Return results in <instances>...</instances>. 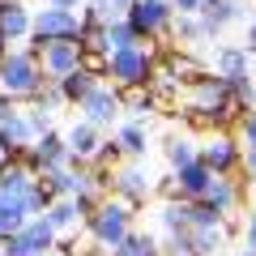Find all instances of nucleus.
I'll list each match as a JSON object with an SVG mask.
<instances>
[{
    "mask_svg": "<svg viewBox=\"0 0 256 256\" xmlns=\"http://www.w3.org/2000/svg\"><path fill=\"white\" fill-rule=\"evenodd\" d=\"M43 82V68L30 52H9L0 56V94L4 98H18V94H34Z\"/></svg>",
    "mask_w": 256,
    "mask_h": 256,
    "instance_id": "1",
    "label": "nucleus"
},
{
    "mask_svg": "<svg viewBox=\"0 0 256 256\" xmlns=\"http://www.w3.org/2000/svg\"><path fill=\"white\" fill-rule=\"evenodd\" d=\"M30 30H34L38 47L43 43H77V38H82V18L68 13V9H43L30 22Z\"/></svg>",
    "mask_w": 256,
    "mask_h": 256,
    "instance_id": "2",
    "label": "nucleus"
},
{
    "mask_svg": "<svg viewBox=\"0 0 256 256\" xmlns=\"http://www.w3.org/2000/svg\"><path fill=\"white\" fill-rule=\"evenodd\" d=\"M34 56L43 60V82H64L82 68V43H43Z\"/></svg>",
    "mask_w": 256,
    "mask_h": 256,
    "instance_id": "3",
    "label": "nucleus"
},
{
    "mask_svg": "<svg viewBox=\"0 0 256 256\" xmlns=\"http://www.w3.org/2000/svg\"><path fill=\"white\" fill-rule=\"evenodd\" d=\"M124 22L132 26V34L146 38V34H158V30L171 22V4L166 0H132L124 13Z\"/></svg>",
    "mask_w": 256,
    "mask_h": 256,
    "instance_id": "4",
    "label": "nucleus"
},
{
    "mask_svg": "<svg viewBox=\"0 0 256 256\" xmlns=\"http://www.w3.org/2000/svg\"><path fill=\"white\" fill-rule=\"evenodd\" d=\"M90 230H94L98 244H107L116 252L128 239V205H102L98 214H90Z\"/></svg>",
    "mask_w": 256,
    "mask_h": 256,
    "instance_id": "5",
    "label": "nucleus"
},
{
    "mask_svg": "<svg viewBox=\"0 0 256 256\" xmlns=\"http://www.w3.org/2000/svg\"><path fill=\"white\" fill-rule=\"evenodd\" d=\"M107 73L116 77L120 86H146L150 82V56L141 47H124V52H111Z\"/></svg>",
    "mask_w": 256,
    "mask_h": 256,
    "instance_id": "6",
    "label": "nucleus"
},
{
    "mask_svg": "<svg viewBox=\"0 0 256 256\" xmlns=\"http://www.w3.org/2000/svg\"><path fill=\"white\" fill-rule=\"evenodd\" d=\"M82 111H86V124H107V120L120 111V94L107 90V86H94V90L82 98Z\"/></svg>",
    "mask_w": 256,
    "mask_h": 256,
    "instance_id": "7",
    "label": "nucleus"
},
{
    "mask_svg": "<svg viewBox=\"0 0 256 256\" xmlns=\"http://www.w3.org/2000/svg\"><path fill=\"white\" fill-rule=\"evenodd\" d=\"M226 222H205V226H188V244H192V256H214L222 244H226Z\"/></svg>",
    "mask_w": 256,
    "mask_h": 256,
    "instance_id": "8",
    "label": "nucleus"
},
{
    "mask_svg": "<svg viewBox=\"0 0 256 256\" xmlns=\"http://www.w3.org/2000/svg\"><path fill=\"white\" fill-rule=\"evenodd\" d=\"M26 34H30V13L22 9V0H0V43L4 38L18 43Z\"/></svg>",
    "mask_w": 256,
    "mask_h": 256,
    "instance_id": "9",
    "label": "nucleus"
},
{
    "mask_svg": "<svg viewBox=\"0 0 256 256\" xmlns=\"http://www.w3.org/2000/svg\"><path fill=\"white\" fill-rule=\"evenodd\" d=\"M230 162H235V146H230L226 137L210 141V146H205V154H201V166H205L210 175H222V171H226Z\"/></svg>",
    "mask_w": 256,
    "mask_h": 256,
    "instance_id": "10",
    "label": "nucleus"
},
{
    "mask_svg": "<svg viewBox=\"0 0 256 256\" xmlns=\"http://www.w3.org/2000/svg\"><path fill=\"white\" fill-rule=\"evenodd\" d=\"M98 132H94V124H77L73 132H68V154L73 158H98Z\"/></svg>",
    "mask_w": 256,
    "mask_h": 256,
    "instance_id": "11",
    "label": "nucleus"
},
{
    "mask_svg": "<svg viewBox=\"0 0 256 256\" xmlns=\"http://www.w3.org/2000/svg\"><path fill=\"white\" fill-rule=\"evenodd\" d=\"M201 196H205V205H210V210L218 214V218H222V214H230V205H235V188H230V184L222 180V175H214V180H210V188H205Z\"/></svg>",
    "mask_w": 256,
    "mask_h": 256,
    "instance_id": "12",
    "label": "nucleus"
},
{
    "mask_svg": "<svg viewBox=\"0 0 256 256\" xmlns=\"http://www.w3.org/2000/svg\"><path fill=\"white\" fill-rule=\"evenodd\" d=\"M210 180H214V175L205 171L201 162H188V166L180 171V192H184V196H201V192L210 188Z\"/></svg>",
    "mask_w": 256,
    "mask_h": 256,
    "instance_id": "13",
    "label": "nucleus"
},
{
    "mask_svg": "<svg viewBox=\"0 0 256 256\" xmlns=\"http://www.w3.org/2000/svg\"><path fill=\"white\" fill-rule=\"evenodd\" d=\"M116 188L128 196V205H141V201H146V192H150V184H141V171H120L116 175Z\"/></svg>",
    "mask_w": 256,
    "mask_h": 256,
    "instance_id": "14",
    "label": "nucleus"
},
{
    "mask_svg": "<svg viewBox=\"0 0 256 256\" xmlns=\"http://www.w3.org/2000/svg\"><path fill=\"white\" fill-rule=\"evenodd\" d=\"M90 90H94V82H90V73H86V68H77L73 77H64V82H60V98H68V102H73V98L82 102Z\"/></svg>",
    "mask_w": 256,
    "mask_h": 256,
    "instance_id": "15",
    "label": "nucleus"
},
{
    "mask_svg": "<svg viewBox=\"0 0 256 256\" xmlns=\"http://www.w3.org/2000/svg\"><path fill=\"white\" fill-rule=\"evenodd\" d=\"M82 214H77V205L73 201H60V205H47V226H68V222H77Z\"/></svg>",
    "mask_w": 256,
    "mask_h": 256,
    "instance_id": "16",
    "label": "nucleus"
},
{
    "mask_svg": "<svg viewBox=\"0 0 256 256\" xmlns=\"http://www.w3.org/2000/svg\"><path fill=\"white\" fill-rule=\"evenodd\" d=\"M120 146H124L128 154H146V128H141V124L120 128Z\"/></svg>",
    "mask_w": 256,
    "mask_h": 256,
    "instance_id": "17",
    "label": "nucleus"
},
{
    "mask_svg": "<svg viewBox=\"0 0 256 256\" xmlns=\"http://www.w3.org/2000/svg\"><path fill=\"white\" fill-rule=\"evenodd\" d=\"M128 4H132V0H94V9H98V22L102 26H107V22H120L128 13Z\"/></svg>",
    "mask_w": 256,
    "mask_h": 256,
    "instance_id": "18",
    "label": "nucleus"
},
{
    "mask_svg": "<svg viewBox=\"0 0 256 256\" xmlns=\"http://www.w3.org/2000/svg\"><path fill=\"white\" fill-rule=\"evenodd\" d=\"M166 158H171V166H188V162H196V158H192V146L188 141H171V146H166Z\"/></svg>",
    "mask_w": 256,
    "mask_h": 256,
    "instance_id": "19",
    "label": "nucleus"
},
{
    "mask_svg": "<svg viewBox=\"0 0 256 256\" xmlns=\"http://www.w3.org/2000/svg\"><path fill=\"white\" fill-rule=\"evenodd\" d=\"M175 30H180L184 38H192V43L205 38V26H201V22H192V18H180V22H175Z\"/></svg>",
    "mask_w": 256,
    "mask_h": 256,
    "instance_id": "20",
    "label": "nucleus"
},
{
    "mask_svg": "<svg viewBox=\"0 0 256 256\" xmlns=\"http://www.w3.org/2000/svg\"><path fill=\"white\" fill-rule=\"evenodd\" d=\"M128 107H132V111H146L150 107V94H141V86H128Z\"/></svg>",
    "mask_w": 256,
    "mask_h": 256,
    "instance_id": "21",
    "label": "nucleus"
},
{
    "mask_svg": "<svg viewBox=\"0 0 256 256\" xmlns=\"http://www.w3.org/2000/svg\"><path fill=\"white\" fill-rule=\"evenodd\" d=\"M244 141H248V150H256V111H248V120H244Z\"/></svg>",
    "mask_w": 256,
    "mask_h": 256,
    "instance_id": "22",
    "label": "nucleus"
},
{
    "mask_svg": "<svg viewBox=\"0 0 256 256\" xmlns=\"http://www.w3.org/2000/svg\"><path fill=\"white\" fill-rule=\"evenodd\" d=\"M175 9L188 18V13H201V0H175Z\"/></svg>",
    "mask_w": 256,
    "mask_h": 256,
    "instance_id": "23",
    "label": "nucleus"
},
{
    "mask_svg": "<svg viewBox=\"0 0 256 256\" xmlns=\"http://www.w3.org/2000/svg\"><path fill=\"white\" fill-rule=\"evenodd\" d=\"M77 4H82V0H52V4H47V9H68V13H73Z\"/></svg>",
    "mask_w": 256,
    "mask_h": 256,
    "instance_id": "24",
    "label": "nucleus"
},
{
    "mask_svg": "<svg viewBox=\"0 0 256 256\" xmlns=\"http://www.w3.org/2000/svg\"><path fill=\"white\" fill-rule=\"evenodd\" d=\"M248 248H256V214L248 218Z\"/></svg>",
    "mask_w": 256,
    "mask_h": 256,
    "instance_id": "25",
    "label": "nucleus"
},
{
    "mask_svg": "<svg viewBox=\"0 0 256 256\" xmlns=\"http://www.w3.org/2000/svg\"><path fill=\"white\" fill-rule=\"evenodd\" d=\"M248 175H256V150H248Z\"/></svg>",
    "mask_w": 256,
    "mask_h": 256,
    "instance_id": "26",
    "label": "nucleus"
},
{
    "mask_svg": "<svg viewBox=\"0 0 256 256\" xmlns=\"http://www.w3.org/2000/svg\"><path fill=\"white\" fill-rule=\"evenodd\" d=\"M248 47H252V52H256V26L248 30Z\"/></svg>",
    "mask_w": 256,
    "mask_h": 256,
    "instance_id": "27",
    "label": "nucleus"
}]
</instances>
